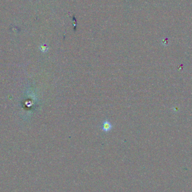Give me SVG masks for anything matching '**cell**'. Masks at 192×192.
Listing matches in <instances>:
<instances>
[{
  "label": "cell",
  "instance_id": "1",
  "mask_svg": "<svg viewBox=\"0 0 192 192\" xmlns=\"http://www.w3.org/2000/svg\"><path fill=\"white\" fill-rule=\"evenodd\" d=\"M101 128L103 132L108 133L113 128V125L109 120H106L103 121L102 124L101 126Z\"/></svg>",
  "mask_w": 192,
  "mask_h": 192
},
{
  "label": "cell",
  "instance_id": "2",
  "mask_svg": "<svg viewBox=\"0 0 192 192\" xmlns=\"http://www.w3.org/2000/svg\"><path fill=\"white\" fill-rule=\"evenodd\" d=\"M48 49V47H47V46H46L45 44L43 45V46H42L40 47V50L43 52H46V51H47Z\"/></svg>",
  "mask_w": 192,
  "mask_h": 192
}]
</instances>
